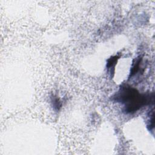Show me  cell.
I'll return each instance as SVG.
<instances>
[{
  "label": "cell",
  "instance_id": "6da1fadb",
  "mask_svg": "<svg viewBox=\"0 0 155 155\" xmlns=\"http://www.w3.org/2000/svg\"><path fill=\"white\" fill-rule=\"evenodd\" d=\"M114 100L124 104V111L127 114L136 112L140 108L154 101L152 94H140L139 91L127 85L122 86L114 97Z\"/></svg>",
  "mask_w": 155,
  "mask_h": 155
},
{
  "label": "cell",
  "instance_id": "7a4b0ae2",
  "mask_svg": "<svg viewBox=\"0 0 155 155\" xmlns=\"http://www.w3.org/2000/svg\"><path fill=\"white\" fill-rule=\"evenodd\" d=\"M118 59V57L116 56H112L110 58H109L107 60V68L108 69V71H110V73L111 74V73H114L112 69L114 71V67L115 65L116 64L117 60Z\"/></svg>",
  "mask_w": 155,
  "mask_h": 155
},
{
  "label": "cell",
  "instance_id": "3957f363",
  "mask_svg": "<svg viewBox=\"0 0 155 155\" xmlns=\"http://www.w3.org/2000/svg\"><path fill=\"white\" fill-rule=\"evenodd\" d=\"M141 60H142V58L141 57H139V58H136L135 62L133 63V66L131 67V71H130V78L132 77L133 76H134L139 70L140 64V62H141Z\"/></svg>",
  "mask_w": 155,
  "mask_h": 155
},
{
  "label": "cell",
  "instance_id": "277c9868",
  "mask_svg": "<svg viewBox=\"0 0 155 155\" xmlns=\"http://www.w3.org/2000/svg\"><path fill=\"white\" fill-rule=\"evenodd\" d=\"M51 102L54 109L56 111L59 110L62 106V103L59 99L56 96H52L51 97Z\"/></svg>",
  "mask_w": 155,
  "mask_h": 155
},
{
  "label": "cell",
  "instance_id": "5b68a950",
  "mask_svg": "<svg viewBox=\"0 0 155 155\" xmlns=\"http://www.w3.org/2000/svg\"><path fill=\"white\" fill-rule=\"evenodd\" d=\"M147 128L149 131H152L154 128V110H153V109L150 111V119L148 120V124H147Z\"/></svg>",
  "mask_w": 155,
  "mask_h": 155
}]
</instances>
